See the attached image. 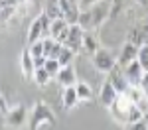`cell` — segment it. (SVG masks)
Here are the masks:
<instances>
[{"label": "cell", "instance_id": "4fadbf2b", "mask_svg": "<svg viewBox=\"0 0 148 130\" xmlns=\"http://www.w3.org/2000/svg\"><path fill=\"white\" fill-rule=\"evenodd\" d=\"M20 67H22V75L26 81H30L34 77V71H36V63H34V55L30 53V49L26 47L20 55Z\"/></svg>", "mask_w": 148, "mask_h": 130}, {"label": "cell", "instance_id": "cb8c5ba5", "mask_svg": "<svg viewBox=\"0 0 148 130\" xmlns=\"http://www.w3.org/2000/svg\"><path fill=\"white\" fill-rule=\"evenodd\" d=\"M44 67L49 71V75H51V77H56L57 73H59V69H61V63H59V59H57V57H47Z\"/></svg>", "mask_w": 148, "mask_h": 130}, {"label": "cell", "instance_id": "d6986e66", "mask_svg": "<svg viewBox=\"0 0 148 130\" xmlns=\"http://www.w3.org/2000/svg\"><path fill=\"white\" fill-rule=\"evenodd\" d=\"M32 81H34L38 87H42V89H44V87H47V83L51 81V75H49V71H47L46 67H36Z\"/></svg>", "mask_w": 148, "mask_h": 130}, {"label": "cell", "instance_id": "ac0fdd59", "mask_svg": "<svg viewBox=\"0 0 148 130\" xmlns=\"http://www.w3.org/2000/svg\"><path fill=\"white\" fill-rule=\"evenodd\" d=\"M61 47H63L61 42H57L53 37H44V55L46 57H57Z\"/></svg>", "mask_w": 148, "mask_h": 130}, {"label": "cell", "instance_id": "2e32d148", "mask_svg": "<svg viewBox=\"0 0 148 130\" xmlns=\"http://www.w3.org/2000/svg\"><path fill=\"white\" fill-rule=\"evenodd\" d=\"M144 73L146 71L142 69V65L138 63V59H134L132 63H128L125 67V75H126V79H128L130 85H140V79H142Z\"/></svg>", "mask_w": 148, "mask_h": 130}, {"label": "cell", "instance_id": "9c48e42d", "mask_svg": "<svg viewBox=\"0 0 148 130\" xmlns=\"http://www.w3.org/2000/svg\"><path fill=\"white\" fill-rule=\"evenodd\" d=\"M83 37H85V28L75 22V24H71V28H69V35H67V39H65L63 46L71 47L73 51H79L81 47H83Z\"/></svg>", "mask_w": 148, "mask_h": 130}, {"label": "cell", "instance_id": "f1b7e54d", "mask_svg": "<svg viewBox=\"0 0 148 130\" xmlns=\"http://www.w3.org/2000/svg\"><path fill=\"white\" fill-rule=\"evenodd\" d=\"M20 0H0V6L4 8V6H16Z\"/></svg>", "mask_w": 148, "mask_h": 130}, {"label": "cell", "instance_id": "ffe728a7", "mask_svg": "<svg viewBox=\"0 0 148 130\" xmlns=\"http://www.w3.org/2000/svg\"><path fill=\"white\" fill-rule=\"evenodd\" d=\"M142 118H144V110L140 108V105L132 103L130 110H128V118H126V126H134V124H136V122H140Z\"/></svg>", "mask_w": 148, "mask_h": 130}, {"label": "cell", "instance_id": "52a82bcc", "mask_svg": "<svg viewBox=\"0 0 148 130\" xmlns=\"http://www.w3.org/2000/svg\"><path fill=\"white\" fill-rule=\"evenodd\" d=\"M107 79L116 87L119 93H126V89L130 87V83H128V79H126V75H125V67H121L119 63L107 73Z\"/></svg>", "mask_w": 148, "mask_h": 130}, {"label": "cell", "instance_id": "4316f807", "mask_svg": "<svg viewBox=\"0 0 148 130\" xmlns=\"http://www.w3.org/2000/svg\"><path fill=\"white\" fill-rule=\"evenodd\" d=\"M140 87H142V91H144V95H146V99H148V71L142 75V79H140Z\"/></svg>", "mask_w": 148, "mask_h": 130}, {"label": "cell", "instance_id": "f546056e", "mask_svg": "<svg viewBox=\"0 0 148 130\" xmlns=\"http://www.w3.org/2000/svg\"><path fill=\"white\" fill-rule=\"evenodd\" d=\"M0 108H2L4 112L8 110V105H6V99H4V95H2V93H0Z\"/></svg>", "mask_w": 148, "mask_h": 130}, {"label": "cell", "instance_id": "9a60e30c", "mask_svg": "<svg viewBox=\"0 0 148 130\" xmlns=\"http://www.w3.org/2000/svg\"><path fill=\"white\" fill-rule=\"evenodd\" d=\"M61 103H63V108L65 110H71L79 105V95H77V87L71 85V87H63V93H61Z\"/></svg>", "mask_w": 148, "mask_h": 130}, {"label": "cell", "instance_id": "8992f818", "mask_svg": "<svg viewBox=\"0 0 148 130\" xmlns=\"http://www.w3.org/2000/svg\"><path fill=\"white\" fill-rule=\"evenodd\" d=\"M6 126L10 128H18V126H24L26 124V118H28V108L24 105H14V106H8L6 110Z\"/></svg>", "mask_w": 148, "mask_h": 130}, {"label": "cell", "instance_id": "7c38bea8", "mask_svg": "<svg viewBox=\"0 0 148 130\" xmlns=\"http://www.w3.org/2000/svg\"><path fill=\"white\" fill-rule=\"evenodd\" d=\"M56 81L59 83V87H71V85H77V73L73 69V63L71 65H63L59 73L56 75Z\"/></svg>", "mask_w": 148, "mask_h": 130}, {"label": "cell", "instance_id": "7402d4cb", "mask_svg": "<svg viewBox=\"0 0 148 130\" xmlns=\"http://www.w3.org/2000/svg\"><path fill=\"white\" fill-rule=\"evenodd\" d=\"M75 53H77V51H73V49L67 47V46L61 47V51H59V55H57L59 63H61V67H63V65H71L73 59H75Z\"/></svg>", "mask_w": 148, "mask_h": 130}, {"label": "cell", "instance_id": "7a4b0ae2", "mask_svg": "<svg viewBox=\"0 0 148 130\" xmlns=\"http://www.w3.org/2000/svg\"><path fill=\"white\" fill-rule=\"evenodd\" d=\"M56 126V114L44 101H38L32 108V114H30V128H51Z\"/></svg>", "mask_w": 148, "mask_h": 130}, {"label": "cell", "instance_id": "5bb4252c", "mask_svg": "<svg viewBox=\"0 0 148 130\" xmlns=\"http://www.w3.org/2000/svg\"><path fill=\"white\" fill-rule=\"evenodd\" d=\"M59 6H61V12H63V18L67 20V22L75 24L79 20V4H75L73 0H59Z\"/></svg>", "mask_w": 148, "mask_h": 130}, {"label": "cell", "instance_id": "4dcf8cb0", "mask_svg": "<svg viewBox=\"0 0 148 130\" xmlns=\"http://www.w3.org/2000/svg\"><path fill=\"white\" fill-rule=\"evenodd\" d=\"M136 4H140L142 8H148V0H134Z\"/></svg>", "mask_w": 148, "mask_h": 130}, {"label": "cell", "instance_id": "44dd1931", "mask_svg": "<svg viewBox=\"0 0 148 130\" xmlns=\"http://www.w3.org/2000/svg\"><path fill=\"white\" fill-rule=\"evenodd\" d=\"M75 87H77V95H79L81 103H85V105L91 103V101H93V89H91V87H89L87 83H77Z\"/></svg>", "mask_w": 148, "mask_h": 130}, {"label": "cell", "instance_id": "6da1fadb", "mask_svg": "<svg viewBox=\"0 0 148 130\" xmlns=\"http://www.w3.org/2000/svg\"><path fill=\"white\" fill-rule=\"evenodd\" d=\"M109 14H111V0H97L91 8L79 12L77 24L83 26L85 30H97L101 24H105Z\"/></svg>", "mask_w": 148, "mask_h": 130}, {"label": "cell", "instance_id": "e0dca14e", "mask_svg": "<svg viewBox=\"0 0 148 130\" xmlns=\"http://www.w3.org/2000/svg\"><path fill=\"white\" fill-rule=\"evenodd\" d=\"M99 39H97V35L93 34V30H85V37H83V47H81V51H85L87 55H95V51L99 49Z\"/></svg>", "mask_w": 148, "mask_h": 130}, {"label": "cell", "instance_id": "83f0119b", "mask_svg": "<svg viewBox=\"0 0 148 130\" xmlns=\"http://www.w3.org/2000/svg\"><path fill=\"white\" fill-rule=\"evenodd\" d=\"M95 2H97V0H81V10H87V8H91Z\"/></svg>", "mask_w": 148, "mask_h": 130}, {"label": "cell", "instance_id": "484cf974", "mask_svg": "<svg viewBox=\"0 0 148 130\" xmlns=\"http://www.w3.org/2000/svg\"><path fill=\"white\" fill-rule=\"evenodd\" d=\"M28 49H30V53H32L34 57L44 55V39H38V42H34V44H30Z\"/></svg>", "mask_w": 148, "mask_h": 130}, {"label": "cell", "instance_id": "ba28073f", "mask_svg": "<svg viewBox=\"0 0 148 130\" xmlns=\"http://www.w3.org/2000/svg\"><path fill=\"white\" fill-rule=\"evenodd\" d=\"M69 28H71V22H67L65 18H56V20H51L49 37L65 44V39H67V35H69Z\"/></svg>", "mask_w": 148, "mask_h": 130}, {"label": "cell", "instance_id": "30bf717a", "mask_svg": "<svg viewBox=\"0 0 148 130\" xmlns=\"http://www.w3.org/2000/svg\"><path fill=\"white\" fill-rule=\"evenodd\" d=\"M116 97H119L116 87H114L109 79H105V81H103V85H101V89H99V103H101L105 108H109V106L116 101Z\"/></svg>", "mask_w": 148, "mask_h": 130}, {"label": "cell", "instance_id": "3957f363", "mask_svg": "<svg viewBox=\"0 0 148 130\" xmlns=\"http://www.w3.org/2000/svg\"><path fill=\"white\" fill-rule=\"evenodd\" d=\"M49 28H51V18L47 16L46 12H40L34 20H32L30 28H28V35H26L28 37V46L38 42V39L49 37Z\"/></svg>", "mask_w": 148, "mask_h": 130}, {"label": "cell", "instance_id": "603a6c76", "mask_svg": "<svg viewBox=\"0 0 148 130\" xmlns=\"http://www.w3.org/2000/svg\"><path fill=\"white\" fill-rule=\"evenodd\" d=\"M51 18V20H56V18H63V12H61V6H59V0H51L49 4L46 6V10H44Z\"/></svg>", "mask_w": 148, "mask_h": 130}, {"label": "cell", "instance_id": "8fae6325", "mask_svg": "<svg viewBox=\"0 0 148 130\" xmlns=\"http://www.w3.org/2000/svg\"><path fill=\"white\" fill-rule=\"evenodd\" d=\"M138 47L140 46H136L134 42H125V46H123V49H121V55L116 57V63L121 65V67H126L128 63H132L134 59L138 57Z\"/></svg>", "mask_w": 148, "mask_h": 130}, {"label": "cell", "instance_id": "277c9868", "mask_svg": "<svg viewBox=\"0 0 148 130\" xmlns=\"http://www.w3.org/2000/svg\"><path fill=\"white\" fill-rule=\"evenodd\" d=\"M130 106H132V101L128 99V95H126V93H119L116 101L109 106V112L113 114V118L119 122V124H125V126H126V118H128V110H130Z\"/></svg>", "mask_w": 148, "mask_h": 130}, {"label": "cell", "instance_id": "d4e9b609", "mask_svg": "<svg viewBox=\"0 0 148 130\" xmlns=\"http://www.w3.org/2000/svg\"><path fill=\"white\" fill-rule=\"evenodd\" d=\"M138 63L142 65V69L148 71V44H142L138 47Z\"/></svg>", "mask_w": 148, "mask_h": 130}, {"label": "cell", "instance_id": "1f68e13d", "mask_svg": "<svg viewBox=\"0 0 148 130\" xmlns=\"http://www.w3.org/2000/svg\"><path fill=\"white\" fill-rule=\"evenodd\" d=\"M0 24H2V16H0Z\"/></svg>", "mask_w": 148, "mask_h": 130}, {"label": "cell", "instance_id": "5b68a950", "mask_svg": "<svg viewBox=\"0 0 148 130\" xmlns=\"http://www.w3.org/2000/svg\"><path fill=\"white\" fill-rule=\"evenodd\" d=\"M114 65H116V59H114V55L109 49L99 47L95 51V55H93V67L99 71V73H109Z\"/></svg>", "mask_w": 148, "mask_h": 130}]
</instances>
